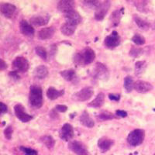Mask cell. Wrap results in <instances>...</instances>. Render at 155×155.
<instances>
[{"label": "cell", "instance_id": "1", "mask_svg": "<svg viewBox=\"0 0 155 155\" xmlns=\"http://www.w3.org/2000/svg\"><path fill=\"white\" fill-rule=\"evenodd\" d=\"M95 59V51L90 48H85V49L78 51L74 55L73 61L77 66L85 67L89 64L92 63Z\"/></svg>", "mask_w": 155, "mask_h": 155}, {"label": "cell", "instance_id": "2", "mask_svg": "<svg viewBox=\"0 0 155 155\" xmlns=\"http://www.w3.org/2000/svg\"><path fill=\"white\" fill-rule=\"evenodd\" d=\"M29 101L33 107L40 109L43 106V91L39 86L33 85L30 88Z\"/></svg>", "mask_w": 155, "mask_h": 155}, {"label": "cell", "instance_id": "3", "mask_svg": "<svg viewBox=\"0 0 155 155\" xmlns=\"http://www.w3.org/2000/svg\"><path fill=\"white\" fill-rule=\"evenodd\" d=\"M144 137L145 131L141 129H136L129 134L127 137V142L131 146H139L143 142Z\"/></svg>", "mask_w": 155, "mask_h": 155}, {"label": "cell", "instance_id": "4", "mask_svg": "<svg viewBox=\"0 0 155 155\" xmlns=\"http://www.w3.org/2000/svg\"><path fill=\"white\" fill-rule=\"evenodd\" d=\"M92 77L95 79L106 81L109 78V72L107 67L104 64L101 62H97L92 71Z\"/></svg>", "mask_w": 155, "mask_h": 155}, {"label": "cell", "instance_id": "5", "mask_svg": "<svg viewBox=\"0 0 155 155\" xmlns=\"http://www.w3.org/2000/svg\"><path fill=\"white\" fill-rule=\"evenodd\" d=\"M94 94L93 88L92 87H85L72 95V99L77 102H85L92 97Z\"/></svg>", "mask_w": 155, "mask_h": 155}, {"label": "cell", "instance_id": "6", "mask_svg": "<svg viewBox=\"0 0 155 155\" xmlns=\"http://www.w3.org/2000/svg\"><path fill=\"white\" fill-rule=\"evenodd\" d=\"M68 148L76 155H91L85 144L80 141L72 140L69 142Z\"/></svg>", "mask_w": 155, "mask_h": 155}, {"label": "cell", "instance_id": "7", "mask_svg": "<svg viewBox=\"0 0 155 155\" xmlns=\"http://www.w3.org/2000/svg\"><path fill=\"white\" fill-rule=\"evenodd\" d=\"M120 42H121V38L119 35L118 32L115 31V30L112 32L111 34L107 36L104 40L105 46L109 49H113V48L118 47L120 44Z\"/></svg>", "mask_w": 155, "mask_h": 155}, {"label": "cell", "instance_id": "8", "mask_svg": "<svg viewBox=\"0 0 155 155\" xmlns=\"http://www.w3.org/2000/svg\"><path fill=\"white\" fill-rule=\"evenodd\" d=\"M111 6V2L110 1H104L100 2L98 7L95 9V18L96 20L101 21L104 19L105 16L107 14L109 8Z\"/></svg>", "mask_w": 155, "mask_h": 155}, {"label": "cell", "instance_id": "9", "mask_svg": "<svg viewBox=\"0 0 155 155\" xmlns=\"http://www.w3.org/2000/svg\"><path fill=\"white\" fill-rule=\"evenodd\" d=\"M59 137L64 141H69L74 137V129L70 124H64L61 128Z\"/></svg>", "mask_w": 155, "mask_h": 155}, {"label": "cell", "instance_id": "10", "mask_svg": "<svg viewBox=\"0 0 155 155\" xmlns=\"http://www.w3.org/2000/svg\"><path fill=\"white\" fill-rule=\"evenodd\" d=\"M14 111L17 119H19L23 123H27L33 119V116L26 113L25 108L23 105L16 104L14 106Z\"/></svg>", "mask_w": 155, "mask_h": 155}, {"label": "cell", "instance_id": "11", "mask_svg": "<svg viewBox=\"0 0 155 155\" xmlns=\"http://www.w3.org/2000/svg\"><path fill=\"white\" fill-rule=\"evenodd\" d=\"M12 67L15 69L21 72H27L29 69L28 61L23 57H17L12 62Z\"/></svg>", "mask_w": 155, "mask_h": 155}, {"label": "cell", "instance_id": "12", "mask_svg": "<svg viewBox=\"0 0 155 155\" xmlns=\"http://www.w3.org/2000/svg\"><path fill=\"white\" fill-rule=\"evenodd\" d=\"M75 7V2L71 0H63L59 1L58 3V9L64 14H66L71 11L74 10Z\"/></svg>", "mask_w": 155, "mask_h": 155}, {"label": "cell", "instance_id": "13", "mask_svg": "<svg viewBox=\"0 0 155 155\" xmlns=\"http://www.w3.org/2000/svg\"><path fill=\"white\" fill-rule=\"evenodd\" d=\"M153 85L150 82L138 80L134 83V89L139 93H147L153 90Z\"/></svg>", "mask_w": 155, "mask_h": 155}, {"label": "cell", "instance_id": "14", "mask_svg": "<svg viewBox=\"0 0 155 155\" xmlns=\"http://www.w3.org/2000/svg\"><path fill=\"white\" fill-rule=\"evenodd\" d=\"M64 18L66 19V23H69L71 24L75 25V26L81 23L82 21L81 15L75 10L71 11V12L64 14Z\"/></svg>", "mask_w": 155, "mask_h": 155}, {"label": "cell", "instance_id": "15", "mask_svg": "<svg viewBox=\"0 0 155 155\" xmlns=\"http://www.w3.org/2000/svg\"><path fill=\"white\" fill-rule=\"evenodd\" d=\"M50 19V16H43V15H37V16H32L30 19V22L32 25L35 27H43L48 23Z\"/></svg>", "mask_w": 155, "mask_h": 155}, {"label": "cell", "instance_id": "16", "mask_svg": "<svg viewBox=\"0 0 155 155\" xmlns=\"http://www.w3.org/2000/svg\"><path fill=\"white\" fill-rule=\"evenodd\" d=\"M19 30L23 35L27 37H33L35 33L34 28L32 27L31 24H30L27 20H24V19L21 20L19 23Z\"/></svg>", "mask_w": 155, "mask_h": 155}, {"label": "cell", "instance_id": "17", "mask_svg": "<svg viewBox=\"0 0 155 155\" xmlns=\"http://www.w3.org/2000/svg\"><path fill=\"white\" fill-rule=\"evenodd\" d=\"M113 144H114V142L113 140L107 137H102L99 138L98 140V147L101 150V151L103 153L108 151L113 147Z\"/></svg>", "mask_w": 155, "mask_h": 155}, {"label": "cell", "instance_id": "18", "mask_svg": "<svg viewBox=\"0 0 155 155\" xmlns=\"http://www.w3.org/2000/svg\"><path fill=\"white\" fill-rule=\"evenodd\" d=\"M16 10V7L14 5L11 3H2L0 5V11L2 12L4 16L6 18H11L14 15Z\"/></svg>", "mask_w": 155, "mask_h": 155}, {"label": "cell", "instance_id": "19", "mask_svg": "<svg viewBox=\"0 0 155 155\" xmlns=\"http://www.w3.org/2000/svg\"><path fill=\"white\" fill-rule=\"evenodd\" d=\"M55 34V29L53 27H45L38 32V37L41 40L45 41L52 38Z\"/></svg>", "mask_w": 155, "mask_h": 155}, {"label": "cell", "instance_id": "20", "mask_svg": "<svg viewBox=\"0 0 155 155\" xmlns=\"http://www.w3.org/2000/svg\"><path fill=\"white\" fill-rule=\"evenodd\" d=\"M123 9H116L113 12L109 17V26L112 27H117L120 23L122 15H123Z\"/></svg>", "mask_w": 155, "mask_h": 155}, {"label": "cell", "instance_id": "21", "mask_svg": "<svg viewBox=\"0 0 155 155\" xmlns=\"http://www.w3.org/2000/svg\"><path fill=\"white\" fill-rule=\"evenodd\" d=\"M79 121L84 127L88 128H92L95 126V122L91 118L87 111H84L79 118Z\"/></svg>", "mask_w": 155, "mask_h": 155}, {"label": "cell", "instance_id": "22", "mask_svg": "<svg viewBox=\"0 0 155 155\" xmlns=\"http://www.w3.org/2000/svg\"><path fill=\"white\" fill-rule=\"evenodd\" d=\"M64 94V90H58L54 87H50L47 91V96L51 100H55Z\"/></svg>", "mask_w": 155, "mask_h": 155}, {"label": "cell", "instance_id": "23", "mask_svg": "<svg viewBox=\"0 0 155 155\" xmlns=\"http://www.w3.org/2000/svg\"><path fill=\"white\" fill-rule=\"evenodd\" d=\"M105 102V95L104 93L100 92L97 95L95 99L88 104V106L93 108H100L104 105Z\"/></svg>", "mask_w": 155, "mask_h": 155}, {"label": "cell", "instance_id": "24", "mask_svg": "<svg viewBox=\"0 0 155 155\" xmlns=\"http://www.w3.org/2000/svg\"><path fill=\"white\" fill-rule=\"evenodd\" d=\"M76 27H77V26H75V25L71 24L69 23H64L61 27V31L62 34L69 37V36H71L72 34H74V32L76 31Z\"/></svg>", "mask_w": 155, "mask_h": 155}, {"label": "cell", "instance_id": "25", "mask_svg": "<svg viewBox=\"0 0 155 155\" xmlns=\"http://www.w3.org/2000/svg\"><path fill=\"white\" fill-rule=\"evenodd\" d=\"M134 22L136 23V24L137 25L138 27L140 29L143 30H147L150 28V25L149 23V22H147V20H145L143 18L140 17L138 15H134Z\"/></svg>", "mask_w": 155, "mask_h": 155}, {"label": "cell", "instance_id": "26", "mask_svg": "<svg viewBox=\"0 0 155 155\" xmlns=\"http://www.w3.org/2000/svg\"><path fill=\"white\" fill-rule=\"evenodd\" d=\"M48 70L44 65H40L34 70V76L39 79H43L48 76Z\"/></svg>", "mask_w": 155, "mask_h": 155}, {"label": "cell", "instance_id": "27", "mask_svg": "<svg viewBox=\"0 0 155 155\" xmlns=\"http://www.w3.org/2000/svg\"><path fill=\"white\" fill-rule=\"evenodd\" d=\"M61 75L64 79H65L68 81H72L75 78L76 73L74 69H68V70H64L60 72Z\"/></svg>", "mask_w": 155, "mask_h": 155}, {"label": "cell", "instance_id": "28", "mask_svg": "<svg viewBox=\"0 0 155 155\" xmlns=\"http://www.w3.org/2000/svg\"><path fill=\"white\" fill-rule=\"evenodd\" d=\"M41 141L44 143L48 149H52V148L54 147L55 145V140L51 136L45 135L42 136L41 138H40Z\"/></svg>", "mask_w": 155, "mask_h": 155}, {"label": "cell", "instance_id": "29", "mask_svg": "<svg viewBox=\"0 0 155 155\" xmlns=\"http://www.w3.org/2000/svg\"><path fill=\"white\" fill-rule=\"evenodd\" d=\"M147 68V63L145 61H137L135 64V74L140 76L143 74Z\"/></svg>", "mask_w": 155, "mask_h": 155}, {"label": "cell", "instance_id": "30", "mask_svg": "<svg viewBox=\"0 0 155 155\" xmlns=\"http://www.w3.org/2000/svg\"><path fill=\"white\" fill-rule=\"evenodd\" d=\"M134 81L133 78L130 75L126 76L124 78V88L127 92H132V90L134 88Z\"/></svg>", "mask_w": 155, "mask_h": 155}, {"label": "cell", "instance_id": "31", "mask_svg": "<svg viewBox=\"0 0 155 155\" xmlns=\"http://www.w3.org/2000/svg\"><path fill=\"white\" fill-rule=\"evenodd\" d=\"M116 116H115L113 113H109L108 111H104L102 112L101 113H99L98 116H97V119H99V120H102V121H106V120H111L113 119H116Z\"/></svg>", "mask_w": 155, "mask_h": 155}, {"label": "cell", "instance_id": "32", "mask_svg": "<svg viewBox=\"0 0 155 155\" xmlns=\"http://www.w3.org/2000/svg\"><path fill=\"white\" fill-rule=\"evenodd\" d=\"M132 41L135 44L140 46V45H143L146 43V39L144 37L139 34H136L134 37H132Z\"/></svg>", "mask_w": 155, "mask_h": 155}, {"label": "cell", "instance_id": "33", "mask_svg": "<svg viewBox=\"0 0 155 155\" xmlns=\"http://www.w3.org/2000/svg\"><path fill=\"white\" fill-rule=\"evenodd\" d=\"M36 54L38 55L40 58H41L44 61H46L48 58V52H47L46 49L44 48L41 46H37L35 48Z\"/></svg>", "mask_w": 155, "mask_h": 155}, {"label": "cell", "instance_id": "34", "mask_svg": "<svg viewBox=\"0 0 155 155\" xmlns=\"http://www.w3.org/2000/svg\"><path fill=\"white\" fill-rule=\"evenodd\" d=\"M147 5L148 2H147V1H137V2H135V6L137 7V10L142 12H147Z\"/></svg>", "mask_w": 155, "mask_h": 155}, {"label": "cell", "instance_id": "35", "mask_svg": "<svg viewBox=\"0 0 155 155\" xmlns=\"http://www.w3.org/2000/svg\"><path fill=\"white\" fill-rule=\"evenodd\" d=\"M142 51H143V50L141 49V48H137V47H133L130 51V55L133 57V58H137V57H139L142 54Z\"/></svg>", "mask_w": 155, "mask_h": 155}, {"label": "cell", "instance_id": "36", "mask_svg": "<svg viewBox=\"0 0 155 155\" xmlns=\"http://www.w3.org/2000/svg\"><path fill=\"white\" fill-rule=\"evenodd\" d=\"M19 149L24 153L25 155H37V153H38L37 150H34V149H32V148L25 147L23 146L20 147Z\"/></svg>", "mask_w": 155, "mask_h": 155}, {"label": "cell", "instance_id": "37", "mask_svg": "<svg viewBox=\"0 0 155 155\" xmlns=\"http://www.w3.org/2000/svg\"><path fill=\"white\" fill-rule=\"evenodd\" d=\"M12 133H13V128H12V126H8L5 129V130H4V135H5V138L7 140L12 139Z\"/></svg>", "mask_w": 155, "mask_h": 155}, {"label": "cell", "instance_id": "38", "mask_svg": "<svg viewBox=\"0 0 155 155\" xmlns=\"http://www.w3.org/2000/svg\"><path fill=\"white\" fill-rule=\"evenodd\" d=\"M82 2H84V4L86 5L87 6H90L91 8H94L95 9L101 2L99 1H83Z\"/></svg>", "mask_w": 155, "mask_h": 155}, {"label": "cell", "instance_id": "39", "mask_svg": "<svg viewBox=\"0 0 155 155\" xmlns=\"http://www.w3.org/2000/svg\"><path fill=\"white\" fill-rule=\"evenodd\" d=\"M54 109L56 111L60 112V113H64V112H66L68 110V107L66 106H64V105H57L55 106Z\"/></svg>", "mask_w": 155, "mask_h": 155}, {"label": "cell", "instance_id": "40", "mask_svg": "<svg viewBox=\"0 0 155 155\" xmlns=\"http://www.w3.org/2000/svg\"><path fill=\"white\" fill-rule=\"evenodd\" d=\"M109 99L112 101L118 102L120 99V95H118V94H109Z\"/></svg>", "mask_w": 155, "mask_h": 155}, {"label": "cell", "instance_id": "41", "mask_svg": "<svg viewBox=\"0 0 155 155\" xmlns=\"http://www.w3.org/2000/svg\"><path fill=\"white\" fill-rule=\"evenodd\" d=\"M116 115L118 117H122V118H124V117H127V113L124 110H117L116 112Z\"/></svg>", "mask_w": 155, "mask_h": 155}, {"label": "cell", "instance_id": "42", "mask_svg": "<svg viewBox=\"0 0 155 155\" xmlns=\"http://www.w3.org/2000/svg\"><path fill=\"white\" fill-rule=\"evenodd\" d=\"M0 105H1V114H4V113H6L8 112V107L5 104H4L3 102H0Z\"/></svg>", "mask_w": 155, "mask_h": 155}, {"label": "cell", "instance_id": "43", "mask_svg": "<svg viewBox=\"0 0 155 155\" xmlns=\"http://www.w3.org/2000/svg\"><path fill=\"white\" fill-rule=\"evenodd\" d=\"M6 68H7V64L4 61L3 59H1L0 60V70L4 71Z\"/></svg>", "mask_w": 155, "mask_h": 155}, {"label": "cell", "instance_id": "44", "mask_svg": "<svg viewBox=\"0 0 155 155\" xmlns=\"http://www.w3.org/2000/svg\"><path fill=\"white\" fill-rule=\"evenodd\" d=\"M9 75L12 76V78H19V76L18 75L17 71H11V72L9 73Z\"/></svg>", "mask_w": 155, "mask_h": 155}]
</instances>
